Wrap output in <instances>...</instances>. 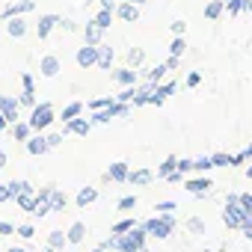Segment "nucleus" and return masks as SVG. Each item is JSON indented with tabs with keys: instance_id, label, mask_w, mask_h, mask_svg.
Segmentation results:
<instances>
[{
	"instance_id": "obj_1",
	"label": "nucleus",
	"mask_w": 252,
	"mask_h": 252,
	"mask_svg": "<svg viewBox=\"0 0 252 252\" xmlns=\"http://www.w3.org/2000/svg\"><path fill=\"white\" fill-rule=\"evenodd\" d=\"M51 122H54L51 104H39V107L33 110V116H30V128H33V131H42V128H48Z\"/></svg>"
},
{
	"instance_id": "obj_2",
	"label": "nucleus",
	"mask_w": 252,
	"mask_h": 252,
	"mask_svg": "<svg viewBox=\"0 0 252 252\" xmlns=\"http://www.w3.org/2000/svg\"><path fill=\"white\" fill-rule=\"evenodd\" d=\"M169 228H172V217H163V220H152V222H146V231H149L152 237H166Z\"/></svg>"
},
{
	"instance_id": "obj_3",
	"label": "nucleus",
	"mask_w": 252,
	"mask_h": 252,
	"mask_svg": "<svg viewBox=\"0 0 252 252\" xmlns=\"http://www.w3.org/2000/svg\"><path fill=\"white\" fill-rule=\"evenodd\" d=\"M0 113L9 119V125H15V122H18V101H12V98H6V95H0Z\"/></svg>"
},
{
	"instance_id": "obj_4",
	"label": "nucleus",
	"mask_w": 252,
	"mask_h": 252,
	"mask_svg": "<svg viewBox=\"0 0 252 252\" xmlns=\"http://www.w3.org/2000/svg\"><path fill=\"white\" fill-rule=\"evenodd\" d=\"M15 202H18V208H21V211H36V196H33L30 190L18 193V196H15Z\"/></svg>"
},
{
	"instance_id": "obj_5",
	"label": "nucleus",
	"mask_w": 252,
	"mask_h": 252,
	"mask_svg": "<svg viewBox=\"0 0 252 252\" xmlns=\"http://www.w3.org/2000/svg\"><path fill=\"white\" fill-rule=\"evenodd\" d=\"M51 146H48V137H33L30 143H27V152L30 155H42V152H48Z\"/></svg>"
},
{
	"instance_id": "obj_6",
	"label": "nucleus",
	"mask_w": 252,
	"mask_h": 252,
	"mask_svg": "<svg viewBox=\"0 0 252 252\" xmlns=\"http://www.w3.org/2000/svg\"><path fill=\"white\" fill-rule=\"evenodd\" d=\"M65 234H68V243H80V240L86 237V225H83V222H74Z\"/></svg>"
},
{
	"instance_id": "obj_7",
	"label": "nucleus",
	"mask_w": 252,
	"mask_h": 252,
	"mask_svg": "<svg viewBox=\"0 0 252 252\" xmlns=\"http://www.w3.org/2000/svg\"><path fill=\"white\" fill-rule=\"evenodd\" d=\"M65 243H68V234H63V231H51V234H48V246H54L57 252H60Z\"/></svg>"
},
{
	"instance_id": "obj_8",
	"label": "nucleus",
	"mask_w": 252,
	"mask_h": 252,
	"mask_svg": "<svg viewBox=\"0 0 252 252\" xmlns=\"http://www.w3.org/2000/svg\"><path fill=\"white\" fill-rule=\"evenodd\" d=\"M107 178H113V181H125V178H128V166H125V163H113L110 172H107Z\"/></svg>"
},
{
	"instance_id": "obj_9",
	"label": "nucleus",
	"mask_w": 252,
	"mask_h": 252,
	"mask_svg": "<svg viewBox=\"0 0 252 252\" xmlns=\"http://www.w3.org/2000/svg\"><path fill=\"white\" fill-rule=\"evenodd\" d=\"M30 131H33L30 125H18V122L12 125V137H15V140H27V137H30Z\"/></svg>"
},
{
	"instance_id": "obj_10",
	"label": "nucleus",
	"mask_w": 252,
	"mask_h": 252,
	"mask_svg": "<svg viewBox=\"0 0 252 252\" xmlns=\"http://www.w3.org/2000/svg\"><path fill=\"white\" fill-rule=\"evenodd\" d=\"M57 68H60V63H57L54 57H48V60H42V74H48V77H54V74H57Z\"/></svg>"
},
{
	"instance_id": "obj_11",
	"label": "nucleus",
	"mask_w": 252,
	"mask_h": 252,
	"mask_svg": "<svg viewBox=\"0 0 252 252\" xmlns=\"http://www.w3.org/2000/svg\"><path fill=\"white\" fill-rule=\"evenodd\" d=\"M95 196H98V193L86 187V190H80V193H77V205L83 208V205H89V202H95Z\"/></svg>"
},
{
	"instance_id": "obj_12",
	"label": "nucleus",
	"mask_w": 252,
	"mask_h": 252,
	"mask_svg": "<svg viewBox=\"0 0 252 252\" xmlns=\"http://www.w3.org/2000/svg\"><path fill=\"white\" fill-rule=\"evenodd\" d=\"M131 228H134V220L128 217V220H122V222H116V225H113V234H128Z\"/></svg>"
},
{
	"instance_id": "obj_13",
	"label": "nucleus",
	"mask_w": 252,
	"mask_h": 252,
	"mask_svg": "<svg viewBox=\"0 0 252 252\" xmlns=\"http://www.w3.org/2000/svg\"><path fill=\"white\" fill-rule=\"evenodd\" d=\"M63 208H65V196L54 190V193H51V211H63Z\"/></svg>"
},
{
	"instance_id": "obj_14",
	"label": "nucleus",
	"mask_w": 252,
	"mask_h": 252,
	"mask_svg": "<svg viewBox=\"0 0 252 252\" xmlns=\"http://www.w3.org/2000/svg\"><path fill=\"white\" fill-rule=\"evenodd\" d=\"M68 131H74V134H86V131H89V125H86V122H80V119H71Z\"/></svg>"
},
{
	"instance_id": "obj_15",
	"label": "nucleus",
	"mask_w": 252,
	"mask_h": 252,
	"mask_svg": "<svg viewBox=\"0 0 252 252\" xmlns=\"http://www.w3.org/2000/svg\"><path fill=\"white\" fill-rule=\"evenodd\" d=\"M77 60H80V65H89V63H95V51H92V48H86V51H80V57H77Z\"/></svg>"
},
{
	"instance_id": "obj_16",
	"label": "nucleus",
	"mask_w": 252,
	"mask_h": 252,
	"mask_svg": "<svg viewBox=\"0 0 252 252\" xmlns=\"http://www.w3.org/2000/svg\"><path fill=\"white\" fill-rule=\"evenodd\" d=\"M77 113H80V104H68V107L63 110V119H65V122H71Z\"/></svg>"
},
{
	"instance_id": "obj_17",
	"label": "nucleus",
	"mask_w": 252,
	"mask_h": 252,
	"mask_svg": "<svg viewBox=\"0 0 252 252\" xmlns=\"http://www.w3.org/2000/svg\"><path fill=\"white\" fill-rule=\"evenodd\" d=\"M134 205H137V199H134V196H125V199L119 202V211H131Z\"/></svg>"
},
{
	"instance_id": "obj_18",
	"label": "nucleus",
	"mask_w": 252,
	"mask_h": 252,
	"mask_svg": "<svg viewBox=\"0 0 252 252\" xmlns=\"http://www.w3.org/2000/svg\"><path fill=\"white\" fill-rule=\"evenodd\" d=\"M128 178H131L134 184H146V181H149L152 175H149V172H134V175H128Z\"/></svg>"
},
{
	"instance_id": "obj_19",
	"label": "nucleus",
	"mask_w": 252,
	"mask_h": 252,
	"mask_svg": "<svg viewBox=\"0 0 252 252\" xmlns=\"http://www.w3.org/2000/svg\"><path fill=\"white\" fill-rule=\"evenodd\" d=\"M9 199H15L12 190H9V184H0V202H9Z\"/></svg>"
},
{
	"instance_id": "obj_20",
	"label": "nucleus",
	"mask_w": 252,
	"mask_h": 252,
	"mask_svg": "<svg viewBox=\"0 0 252 252\" xmlns=\"http://www.w3.org/2000/svg\"><path fill=\"white\" fill-rule=\"evenodd\" d=\"M18 228L15 225H9V222H3V220H0V234H3V237H9V234H15Z\"/></svg>"
},
{
	"instance_id": "obj_21",
	"label": "nucleus",
	"mask_w": 252,
	"mask_h": 252,
	"mask_svg": "<svg viewBox=\"0 0 252 252\" xmlns=\"http://www.w3.org/2000/svg\"><path fill=\"white\" fill-rule=\"evenodd\" d=\"M9 33H12V36H21V33H24V21H12V24H9Z\"/></svg>"
},
{
	"instance_id": "obj_22",
	"label": "nucleus",
	"mask_w": 252,
	"mask_h": 252,
	"mask_svg": "<svg viewBox=\"0 0 252 252\" xmlns=\"http://www.w3.org/2000/svg\"><path fill=\"white\" fill-rule=\"evenodd\" d=\"M33 234H36L33 225H18V237H33Z\"/></svg>"
},
{
	"instance_id": "obj_23",
	"label": "nucleus",
	"mask_w": 252,
	"mask_h": 252,
	"mask_svg": "<svg viewBox=\"0 0 252 252\" xmlns=\"http://www.w3.org/2000/svg\"><path fill=\"white\" fill-rule=\"evenodd\" d=\"M205 187H208V181H193V184H190V190H193V193H202Z\"/></svg>"
},
{
	"instance_id": "obj_24",
	"label": "nucleus",
	"mask_w": 252,
	"mask_h": 252,
	"mask_svg": "<svg viewBox=\"0 0 252 252\" xmlns=\"http://www.w3.org/2000/svg\"><path fill=\"white\" fill-rule=\"evenodd\" d=\"M172 208H175L172 202H160V205H158V211H172Z\"/></svg>"
},
{
	"instance_id": "obj_25",
	"label": "nucleus",
	"mask_w": 252,
	"mask_h": 252,
	"mask_svg": "<svg viewBox=\"0 0 252 252\" xmlns=\"http://www.w3.org/2000/svg\"><path fill=\"white\" fill-rule=\"evenodd\" d=\"M6 166V152H0V169Z\"/></svg>"
},
{
	"instance_id": "obj_26",
	"label": "nucleus",
	"mask_w": 252,
	"mask_h": 252,
	"mask_svg": "<svg viewBox=\"0 0 252 252\" xmlns=\"http://www.w3.org/2000/svg\"><path fill=\"white\" fill-rule=\"evenodd\" d=\"M6 252H27V249H24V246H9Z\"/></svg>"
},
{
	"instance_id": "obj_27",
	"label": "nucleus",
	"mask_w": 252,
	"mask_h": 252,
	"mask_svg": "<svg viewBox=\"0 0 252 252\" xmlns=\"http://www.w3.org/2000/svg\"><path fill=\"white\" fill-rule=\"evenodd\" d=\"M42 252H57V249H54V246H45V249H42Z\"/></svg>"
},
{
	"instance_id": "obj_28",
	"label": "nucleus",
	"mask_w": 252,
	"mask_h": 252,
	"mask_svg": "<svg viewBox=\"0 0 252 252\" xmlns=\"http://www.w3.org/2000/svg\"><path fill=\"white\" fill-rule=\"evenodd\" d=\"M95 252H107V249H104V246H98V249H95Z\"/></svg>"
}]
</instances>
